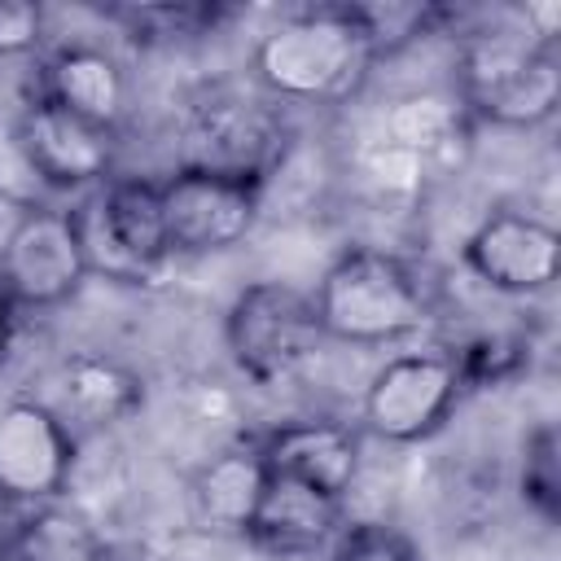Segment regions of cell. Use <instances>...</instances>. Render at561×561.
<instances>
[{"label": "cell", "instance_id": "1", "mask_svg": "<svg viewBox=\"0 0 561 561\" xmlns=\"http://www.w3.org/2000/svg\"><path fill=\"white\" fill-rule=\"evenodd\" d=\"M373 39L355 4H316L272 22L254 53L259 88L280 105H337L373 75Z\"/></svg>", "mask_w": 561, "mask_h": 561}, {"label": "cell", "instance_id": "2", "mask_svg": "<svg viewBox=\"0 0 561 561\" xmlns=\"http://www.w3.org/2000/svg\"><path fill=\"white\" fill-rule=\"evenodd\" d=\"M320 333L346 346H386L421 333L434 320V294L416 263L381 245H346L320 276Z\"/></svg>", "mask_w": 561, "mask_h": 561}, {"label": "cell", "instance_id": "3", "mask_svg": "<svg viewBox=\"0 0 561 561\" xmlns=\"http://www.w3.org/2000/svg\"><path fill=\"white\" fill-rule=\"evenodd\" d=\"M465 118L491 127H539L561 101V53L522 26L469 31L456 48V92Z\"/></svg>", "mask_w": 561, "mask_h": 561}, {"label": "cell", "instance_id": "4", "mask_svg": "<svg viewBox=\"0 0 561 561\" xmlns=\"http://www.w3.org/2000/svg\"><path fill=\"white\" fill-rule=\"evenodd\" d=\"M70 215L79 228L88 276L140 289V285H153L162 276V267L171 263L158 180L110 175Z\"/></svg>", "mask_w": 561, "mask_h": 561}, {"label": "cell", "instance_id": "5", "mask_svg": "<svg viewBox=\"0 0 561 561\" xmlns=\"http://www.w3.org/2000/svg\"><path fill=\"white\" fill-rule=\"evenodd\" d=\"M289 153V123L285 105L245 92H210L188 105L180 127V167L215 171L232 180L263 184L280 171Z\"/></svg>", "mask_w": 561, "mask_h": 561}, {"label": "cell", "instance_id": "6", "mask_svg": "<svg viewBox=\"0 0 561 561\" xmlns=\"http://www.w3.org/2000/svg\"><path fill=\"white\" fill-rule=\"evenodd\" d=\"M324 342L316 302L307 289L289 280H254L245 285L228 316H224V346L241 377L254 386H285L294 381L316 346Z\"/></svg>", "mask_w": 561, "mask_h": 561}, {"label": "cell", "instance_id": "7", "mask_svg": "<svg viewBox=\"0 0 561 561\" xmlns=\"http://www.w3.org/2000/svg\"><path fill=\"white\" fill-rule=\"evenodd\" d=\"M460 390L465 381L451 351L425 346V351L390 355L364 386L359 425L381 443H399V447L425 443L447 425Z\"/></svg>", "mask_w": 561, "mask_h": 561}, {"label": "cell", "instance_id": "8", "mask_svg": "<svg viewBox=\"0 0 561 561\" xmlns=\"http://www.w3.org/2000/svg\"><path fill=\"white\" fill-rule=\"evenodd\" d=\"M0 276L22 311H48L70 302L88 280L75 215L53 202L18 210L0 232Z\"/></svg>", "mask_w": 561, "mask_h": 561}, {"label": "cell", "instance_id": "9", "mask_svg": "<svg viewBox=\"0 0 561 561\" xmlns=\"http://www.w3.org/2000/svg\"><path fill=\"white\" fill-rule=\"evenodd\" d=\"M162 184V224L171 259H202L241 245L263 210V184L175 167Z\"/></svg>", "mask_w": 561, "mask_h": 561}, {"label": "cell", "instance_id": "10", "mask_svg": "<svg viewBox=\"0 0 561 561\" xmlns=\"http://www.w3.org/2000/svg\"><path fill=\"white\" fill-rule=\"evenodd\" d=\"M460 259L486 289L504 298H535L552 289L561 272V237L548 219L500 206L473 224L460 245Z\"/></svg>", "mask_w": 561, "mask_h": 561}, {"label": "cell", "instance_id": "11", "mask_svg": "<svg viewBox=\"0 0 561 561\" xmlns=\"http://www.w3.org/2000/svg\"><path fill=\"white\" fill-rule=\"evenodd\" d=\"M18 131H22L26 158L48 193L101 188L114 171V131L70 114L66 105H57L39 92L18 101Z\"/></svg>", "mask_w": 561, "mask_h": 561}, {"label": "cell", "instance_id": "12", "mask_svg": "<svg viewBox=\"0 0 561 561\" xmlns=\"http://www.w3.org/2000/svg\"><path fill=\"white\" fill-rule=\"evenodd\" d=\"M75 447L79 438L39 399L0 403V495L26 508L61 500Z\"/></svg>", "mask_w": 561, "mask_h": 561}, {"label": "cell", "instance_id": "13", "mask_svg": "<svg viewBox=\"0 0 561 561\" xmlns=\"http://www.w3.org/2000/svg\"><path fill=\"white\" fill-rule=\"evenodd\" d=\"M35 399L79 438L131 421L145 408V381L131 364L105 351H79L48 373V390Z\"/></svg>", "mask_w": 561, "mask_h": 561}, {"label": "cell", "instance_id": "14", "mask_svg": "<svg viewBox=\"0 0 561 561\" xmlns=\"http://www.w3.org/2000/svg\"><path fill=\"white\" fill-rule=\"evenodd\" d=\"M259 443V456L267 465V473L307 482L333 500H346V491L359 478V460H364V438L355 425L346 421H329V416H302V421H285L276 430H267Z\"/></svg>", "mask_w": 561, "mask_h": 561}, {"label": "cell", "instance_id": "15", "mask_svg": "<svg viewBox=\"0 0 561 561\" xmlns=\"http://www.w3.org/2000/svg\"><path fill=\"white\" fill-rule=\"evenodd\" d=\"M35 92L66 105L70 114L105 127V131H118V123L127 118V105H131L127 70L101 44H61V48H53L39 66Z\"/></svg>", "mask_w": 561, "mask_h": 561}, {"label": "cell", "instance_id": "16", "mask_svg": "<svg viewBox=\"0 0 561 561\" xmlns=\"http://www.w3.org/2000/svg\"><path fill=\"white\" fill-rule=\"evenodd\" d=\"M337 526H342V500L307 482L267 473V486L245 526V539H254L272 557H307V552L329 548Z\"/></svg>", "mask_w": 561, "mask_h": 561}, {"label": "cell", "instance_id": "17", "mask_svg": "<svg viewBox=\"0 0 561 561\" xmlns=\"http://www.w3.org/2000/svg\"><path fill=\"white\" fill-rule=\"evenodd\" d=\"M267 486V465L259 456V443H232L224 451H215L197 478H193V504L197 517L210 530H228V535H245L259 495Z\"/></svg>", "mask_w": 561, "mask_h": 561}, {"label": "cell", "instance_id": "18", "mask_svg": "<svg viewBox=\"0 0 561 561\" xmlns=\"http://www.w3.org/2000/svg\"><path fill=\"white\" fill-rule=\"evenodd\" d=\"M0 561H110V552L83 513L53 500L13 526V535L0 543Z\"/></svg>", "mask_w": 561, "mask_h": 561}, {"label": "cell", "instance_id": "19", "mask_svg": "<svg viewBox=\"0 0 561 561\" xmlns=\"http://www.w3.org/2000/svg\"><path fill=\"white\" fill-rule=\"evenodd\" d=\"M465 110L456 96L443 92H412L390 101V110L381 114V136L386 145H399L408 153H416L421 162H434L438 153H447L456 145V136L465 131Z\"/></svg>", "mask_w": 561, "mask_h": 561}, {"label": "cell", "instance_id": "20", "mask_svg": "<svg viewBox=\"0 0 561 561\" xmlns=\"http://www.w3.org/2000/svg\"><path fill=\"white\" fill-rule=\"evenodd\" d=\"M228 9L219 4H123L110 9V22H118L136 44H180L210 35Z\"/></svg>", "mask_w": 561, "mask_h": 561}, {"label": "cell", "instance_id": "21", "mask_svg": "<svg viewBox=\"0 0 561 561\" xmlns=\"http://www.w3.org/2000/svg\"><path fill=\"white\" fill-rule=\"evenodd\" d=\"M517 491L530 513L543 522H557L561 508V465H557V425L539 421L522 438V460H517Z\"/></svg>", "mask_w": 561, "mask_h": 561}, {"label": "cell", "instance_id": "22", "mask_svg": "<svg viewBox=\"0 0 561 561\" xmlns=\"http://www.w3.org/2000/svg\"><path fill=\"white\" fill-rule=\"evenodd\" d=\"M329 561H425V557L403 526L386 517H359L337 526V535L329 539Z\"/></svg>", "mask_w": 561, "mask_h": 561}, {"label": "cell", "instance_id": "23", "mask_svg": "<svg viewBox=\"0 0 561 561\" xmlns=\"http://www.w3.org/2000/svg\"><path fill=\"white\" fill-rule=\"evenodd\" d=\"M53 193L44 188V180L35 175L26 149H22V131H18V105H0V206L4 210H35L48 206Z\"/></svg>", "mask_w": 561, "mask_h": 561}, {"label": "cell", "instance_id": "24", "mask_svg": "<svg viewBox=\"0 0 561 561\" xmlns=\"http://www.w3.org/2000/svg\"><path fill=\"white\" fill-rule=\"evenodd\" d=\"M451 355H456L465 386H486V381H504L508 373H517L526 346L513 333H478V337L460 342Z\"/></svg>", "mask_w": 561, "mask_h": 561}, {"label": "cell", "instance_id": "25", "mask_svg": "<svg viewBox=\"0 0 561 561\" xmlns=\"http://www.w3.org/2000/svg\"><path fill=\"white\" fill-rule=\"evenodd\" d=\"M44 44V9L26 0H0V61L26 57Z\"/></svg>", "mask_w": 561, "mask_h": 561}, {"label": "cell", "instance_id": "26", "mask_svg": "<svg viewBox=\"0 0 561 561\" xmlns=\"http://www.w3.org/2000/svg\"><path fill=\"white\" fill-rule=\"evenodd\" d=\"M22 307L9 298V289H4V276H0V359L9 355V346H13V337H18V324H22Z\"/></svg>", "mask_w": 561, "mask_h": 561}, {"label": "cell", "instance_id": "27", "mask_svg": "<svg viewBox=\"0 0 561 561\" xmlns=\"http://www.w3.org/2000/svg\"><path fill=\"white\" fill-rule=\"evenodd\" d=\"M35 508H39V504H35ZM26 513H31L26 504H13V500H4V495H0V543L13 535V526H18Z\"/></svg>", "mask_w": 561, "mask_h": 561}, {"label": "cell", "instance_id": "28", "mask_svg": "<svg viewBox=\"0 0 561 561\" xmlns=\"http://www.w3.org/2000/svg\"><path fill=\"white\" fill-rule=\"evenodd\" d=\"M0 210H4V206H0Z\"/></svg>", "mask_w": 561, "mask_h": 561}]
</instances>
